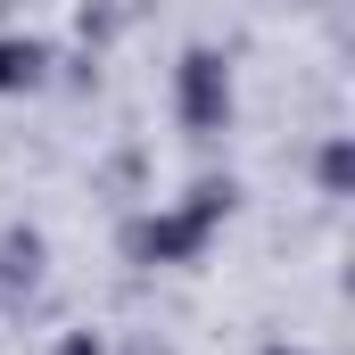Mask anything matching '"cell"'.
I'll list each match as a JSON object with an SVG mask.
<instances>
[{"label":"cell","instance_id":"6da1fadb","mask_svg":"<svg viewBox=\"0 0 355 355\" xmlns=\"http://www.w3.org/2000/svg\"><path fill=\"white\" fill-rule=\"evenodd\" d=\"M25 75H33V50H0V91L25 83Z\"/></svg>","mask_w":355,"mask_h":355}]
</instances>
